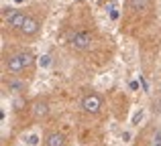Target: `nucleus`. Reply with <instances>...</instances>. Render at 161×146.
I'll list each match as a JSON object with an SVG mask.
<instances>
[{
    "mask_svg": "<svg viewBox=\"0 0 161 146\" xmlns=\"http://www.w3.org/2000/svg\"><path fill=\"white\" fill-rule=\"evenodd\" d=\"M33 63H35V55H33L31 51H19V53L8 57L4 67L10 73H23L25 69H31Z\"/></svg>",
    "mask_w": 161,
    "mask_h": 146,
    "instance_id": "1",
    "label": "nucleus"
},
{
    "mask_svg": "<svg viewBox=\"0 0 161 146\" xmlns=\"http://www.w3.org/2000/svg\"><path fill=\"white\" fill-rule=\"evenodd\" d=\"M80 108H82L84 114H90V116H96L100 110H102V95L96 93V91H90L82 98L80 102Z\"/></svg>",
    "mask_w": 161,
    "mask_h": 146,
    "instance_id": "2",
    "label": "nucleus"
},
{
    "mask_svg": "<svg viewBox=\"0 0 161 146\" xmlns=\"http://www.w3.org/2000/svg\"><path fill=\"white\" fill-rule=\"evenodd\" d=\"M29 14L19 8H4V23H6L8 28H14V31H20L23 24L27 23Z\"/></svg>",
    "mask_w": 161,
    "mask_h": 146,
    "instance_id": "3",
    "label": "nucleus"
},
{
    "mask_svg": "<svg viewBox=\"0 0 161 146\" xmlns=\"http://www.w3.org/2000/svg\"><path fill=\"white\" fill-rule=\"evenodd\" d=\"M94 43V37L90 35L88 31H75L74 35L69 37V47L74 51H88Z\"/></svg>",
    "mask_w": 161,
    "mask_h": 146,
    "instance_id": "4",
    "label": "nucleus"
},
{
    "mask_svg": "<svg viewBox=\"0 0 161 146\" xmlns=\"http://www.w3.org/2000/svg\"><path fill=\"white\" fill-rule=\"evenodd\" d=\"M47 114H49V102H47V98H37L35 102L31 103V116H33V120H43V118H47Z\"/></svg>",
    "mask_w": 161,
    "mask_h": 146,
    "instance_id": "5",
    "label": "nucleus"
},
{
    "mask_svg": "<svg viewBox=\"0 0 161 146\" xmlns=\"http://www.w3.org/2000/svg\"><path fill=\"white\" fill-rule=\"evenodd\" d=\"M39 31H41V20H39V18H35V16H29L27 23L23 24V28H20L19 33L25 37V39H31V37L39 35Z\"/></svg>",
    "mask_w": 161,
    "mask_h": 146,
    "instance_id": "6",
    "label": "nucleus"
},
{
    "mask_svg": "<svg viewBox=\"0 0 161 146\" xmlns=\"http://www.w3.org/2000/svg\"><path fill=\"white\" fill-rule=\"evenodd\" d=\"M43 144L45 146H67V138H65V134H61V132L51 130V132L45 134Z\"/></svg>",
    "mask_w": 161,
    "mask_h": 146,
    "instance_id": "7",
    "label": "nucleus"
},
{
    "mask_svg": "<svg viewBox=\"0 0 161 146\" xmlns=\"http://www.w3.org/2000/svg\"><path fill=\"white\" fill-rule=\"evenodd\" d=\"M149 2L151 0H126V6H129L130 10H135V12H141V10H147Z\"/></svg>",
    "mask_w": 161,
    "mask_h": 146,
    "instance_id": "8",
    "label": "nucleus"
},
{
    "mask_svg": "<svg viewBox=\"0 0 161 146\" xmlns=\"http://www.w3.org/2000/svg\"><path fill=\"white\" fill-rule=\"evenodd\" d=\"M8 89L10 91H14V93H20V91H25V83L23 81H8Z\"/></svg>",
    "mask_w": 161,
    "mask_h": 146,
    "instance_id": "9",
    "label": "nucleus"
},
{
    "mask_svg": "<svg viewBox=\"0 0 161 146\" xmlns=\"http://www.w3.org/2000/svg\"><path fill=\"white\" fill-rule=\"evenodd\" d=\"M151 146H161V130L155 132V138H153V144Z\"/></svg>",
    "mask_w": 161,
    "mask_h": 146,
    "instance_id": "10",
    "label": "nucleus"
}]
</instances>
